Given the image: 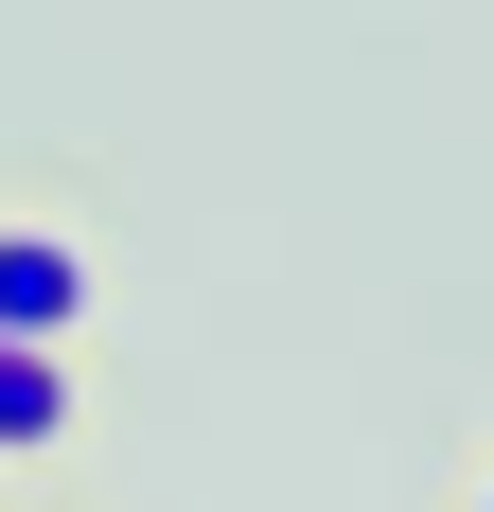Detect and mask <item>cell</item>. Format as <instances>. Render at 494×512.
Returning <instances> with one entry per match:
<instances>
[{"mask_svg":"<svg viewBox=\"0 0 494 512\" xmlns=\"http://www.w3.org/2000/svg\"><path fill=\"white\" fill-rule=\"evenodd\" d=\"M71 318H89V248L71 230H0V336L18 354H71Z\"/></svg>","mask_w":494,"mask_h":512,"instance_id":"6da1fadb","label":"cell"},{"mask_svg":"<svg viewBox=\"0 0 494 512\" xmlns=\"http://www.w3.org/2000/svg\"><path fill=\"white\" fill-rule=\"evenodd\" d=\"M71 442V354H18L0 336V460H53Z\"/></svg>","mask_w":494,"mask_h":512,"instance_id":"7a4b0ae2","label":"cell"},{"mask_svg":"<svg viewBox=\"0 0 494 512\" xmlns=\"http://www.w3.org/2000/svg\"><path fill=\"white\" fill-rule=\"evenodd\" d=\"M477 512H494V495H477Z\"/></svg>","mask_w":494,"mask_h":512,"instance_id":"3957f363","label":"cell"}]
</instances>
